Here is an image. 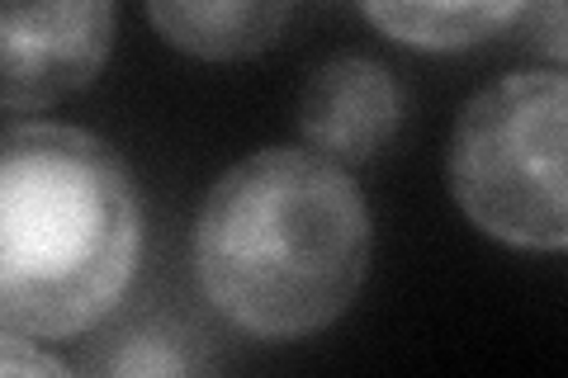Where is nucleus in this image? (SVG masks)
I'll return each instance as SVG.
<instances>
[{
  "label": "nucleus",
  "instance_id": "f257e3e1",
  "mask_svg": "<svg viewBox=\"0 0 568 378\" xmlns=\"http://www.w3.org/2000/svg\"><path fill=\"white\" fill-rule=\"evenodd\" d=\"M369 246V208L346 166L271 147L209 190L194 223V279L246 336L298 340L355 303Z\"/></svg>",
  "mask_w": 568,
  "mask_h": 378
},
{
  "label": "nucleus",
  "instance_id": "f03ea898",
  "mask_svg": "<svg viewBox=\"0 0 568 378\" xmlns=\"http://www.w3.org/2000/svg\"><path fill=\"white\" fill-rule=\"evenodd\" d=\"M142 204L110 142L67 123L0 129V331H95L138 275Z\"/></svg>",
  "mask_w": 568,
  "mask_h": 378
},
{
  "label": "nucleus",
  "instance_id": "7ed1b4c3",
  "mask_svg": "<svg viewBox=\"0 0 568 378\" xmlns=\"http://www.w3.org/2000/svg\"><path fill=\"white\" fill-rule=\"evenodd\" d=\"M564 119L559 71H517L465 104L446 175L478 232L521 251H564Z\"/></svg>",
  "mask_w": 568,
  "mask_h": 378
},
{
  "label": "nucleus",
  "instance_id": "20e7f679",
  "mask_svg": "<svg viewBox=\"0 0 568 378\" xmlns=\"http://www.w3.org/2000/svg\"><path fill=\"white\" fill-rule=\"evenodd\" d=\"M114 0H0V110H52L100 76Z\"/></svg>",
  "mask_w": 568,
  "mask_h": 378
},
{
  "label": "nucleus",
  "instance_id": "39448f33",
  "mask_svg": "<svg viewBox=\"0 0 568 378\" xmlns=\"http://www.w3.org/2000/svg\"><path fill=\"white\" fill-rule=\"evenodd\" d=\"M403 123V90L394 71L375 58L346 52L327 58L308 76L298 95V133L308 152L336 161V166H361L394 142Z\"/></svg>",
  "mask_w": 568,
  "mask_h": 378
},
{
  "label": "nucleus",
  "instance_id": "423d86ee",
  "mask_svg": "<svg viewBox=\"0 0 568 378\" xmlns=\"http://www.w3.org/2000/svg\"><path fill=\"white\" fill-rule=\"evenodd\" d=\"M298 0H148L156 33L200 62H242L271 52Z\"/></svg>",
  "mask_w": 568,
  "mask_h": 378
},
{
  "label": "nucleus",
  "instance_id": "0eeeda50",
  "mask_svg": "<svg viewBox=\"0 0 568 378\" xmlns=\"http://www.w3.org/2000/svg\"><path fill=\"white\" fill-rule=\"evenodd\" d=\"M530 0H361L365 20L403 48L455 52L507 29Z\"/></svg>",
  "mask_w": 568,
  "mask_h": 378
},
{
  "label": "nucleus",
  "instance_id": "6e6552de",
  "mask_svg": "<svg viewBox=\"0 0 568 378\" xmlns=\"http://www.w3.org/2000/svg\"><path fill=\"white\" fill-rule=\"evenodd\" d=\"M110 374H185V369H200V359L190 350H181V340L171 336H129L123 350L110 355Z\"/></svg>",
  "mask_w": 568,
  "mask_h": 378
},
{
  "label": "nucleus",
  "instance_id": "1a4fd4ad",
  "mask_svg": "<svg viewBox=\"0 0 568 378\" xmlns=\"http://www.w3.org/2000/svg\"><path fill=\"white\" fill-rule=\"evenodd\" d=\"M0 374H67V369L52 355H43L29 336L0 331Z\"/></svg>",
  "mask_w": 568,
  "mask_h": 378
}]
</instances>
